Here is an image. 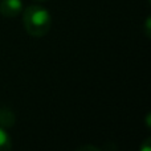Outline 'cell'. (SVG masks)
I'll return each mask as SVG.
<instances>
[{
  "label": "cell",
  "mask_w": 151,
  "mask_h": 151,
  "mask_svg": "<svg viewBox=\"0 0 151 151\" xmlns=\"http://www.w3.org/2000/svg\"><path fill=\"white\" fill-rule=\"evenodd\" d=\"M23 24L28 35L33 37H42L50 31L52 17L48 9L41 5H29L24 11Z\"/></svg>",
  "instance_id": "cell-1"
},
{
  "label": "cell",
  "mask_w": 151,
  "mask_h": 151,
  "mask_svg": "<svg viewBox=\"0 0 151 151\" xmlns=\"http://www.w3.org/2000/svg\"><path fill=\"white\" fill-rule=\"evenodd\" d=\"M23 11L21 0H1L0 1V13L5 17H16Z\"/></svg>",
  "instance_id": "cell-2"
},
{
  "label": "cell",
  "mask_w": 151,
  "mask_h": 151,
  "mask_svg": "<svg viewBox=\"0 0 151 151\" xmlns=\"http://www.w3.org/2000/svg\"><path fill=\"white\" fill-rule=\"evenodd\" d=\"M15 113L9 109L8 106L0 105V127L3 129H9L15 125Z\"/></svg>",
  "instance_id": "cell-3"
},
{
  "label": "cell",
  "mask_w": 151,
  "mask_h": 151,
  "mask_svg": "<svg viewBox=\"0 0 151 151\" xmlns=\"http://www.w3.org/2000/svg\"><path fill=\"white\" fill-rule=\"evenodd\" d=\"M0 151H12L11 137L3 127H0Z\"/></svg>",
  "instance_id": "cell-4"
},
{
  "label": "cell",
  "mask_w": 151,
  "mask_h": 151,
  "mask_svg": "<svg viewBox=\"0 0 151 151\" xmlns=\"http://www.w3.org/2000/svg\"><path fill=\"white\" fill-rule=\"evenodd\" d=\"M77 151H101L98 147L93 146V145H83V146L78 147Z\"/></svg>",
  "instance_id": "cell-5"
},
{
  "label": "cell",
  "mask_w": 151,
  "mask_h": 151,
  "mask_svg": "<svg viewBox=\"0 0 151 151\" xmlns=\"http://www.w3.org/2000/svg\"><path fill=\"white\" fill-rule=\"evenodd\" d=\"M139 151H151V139L150 138H147L146 141L141 145V149H139Z\"/></svg>",
  "instance_id": "cell-6"
},
{
  "label": "cell",
  "mask_w": 151,
  "mask_h": 151,
  "mask_svg": "<svg viewBox=\"0 0 151 151\" xmlns=\"http://www.w3.org/2000/svg\"><path fill=\"white\" fill-rule=\"evenodd\" d=\"M36 1H47V0H36Z\"/></svg>",
  "instance_id": "cell-7"
}]
</instances>
